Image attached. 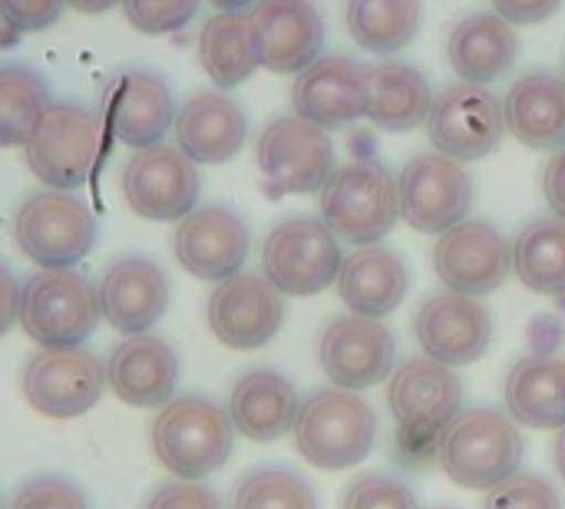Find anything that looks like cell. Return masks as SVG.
Instances as JSON below:
<instances>
[{
    "instance_id": "cell-1",
    "label": "cell",
    "mask_w": 565,
    "mask_h": 509,
    "mask_svg": "<svg viewBox=\"0 0 565 509\" xmlns=\"http://www.w3.org/2000/svg\"><path fill=\"white\" fill-rule=\"evenodd\" d=\"M437 460L457 487L487 494L520 474L523 434L510 414L497 407H470L440 431Z\"/></svg>"
},
{
    "instance_id": "cell-2",
    "label": "cell",
    "mask_w": 565,
    "mask_h": 509,
    "mask_svg": "<svg viewBox=\"0 0 565 509\" xmlns=\"http://www.w3.org/2000/svg\"><path fill=\"white\" fill-rule=\"evenodd\" d=\"M156 460L179 480H202L225 467L235 444L228 411L205 394H182L162 404L149 431Z\"/></svg>"
},
{
    "instance_id": "cell-3",
    "label": "cell",
    "mask_w": 565,
    "mask_h": 509,
    "mask_svg": "<svg viewBox=\"0 0 565 509\" xmlns=\"http://www.w3.org/2000/svg\"><path fill=\"white\" fill-rule=\"evenodd\" d=\"M377 414L358 394L328 388L311 394L295 417V447L318 470H351L371 457L377 444Z\"/></svg>"
},
{
    "instance_id": "cell-4",
    "label": "cell",
    "mask_w": 565,
    "mask_h": 509,
    "mask_svg": "<svg viewBox=\"0 0 565 509\" xmlns=\"http://www.w3.org/2000/svg\"><path fill=\"white\" fill-rule=\"evenodd\" d=\"M321 222L351 245H377L401 219L397 179L381 159L338 166L318 192Z\"/></svg>"
},
{
    "instance_id": "cell-5",
    "label": "cell",
    "mask_w": 565,
    "mask_h": 509,
    "mask_svg": "<svg viewBox=\"0 0 565 509\" xmlns=\"http://www.w3.org/2000/svg\"><path fill=\"white\" fill-rule=\"evenodd\" d=\"M103 149L99 116L76 103H50L23 152L30 172L46 189L76 192L89 182Z\"/></svg>"
},
{
    "instance_id": "cell-6",
    "label": "cell",
    "mask_w": 565,
    "mask_h": 509,
    "mask_svg": "<svg viewBox=\"0 0 565 509\" xmlns=\"http://www.w3.org/2000/svg\"><path fill=\"white\" fill-rule=\"evenodd\" d=\"M99 318L96 288L73 268H43L20 288L17 321L40 348H83Z\"/></svg>"
},
{
    "instance_id": "cell-7",
    "label": "cell",
    "mask_w": 565,
    "mask_h": 509,
    "mask_svg": "<svg viewBox=\"0 0 565 509\" xmlns=\"http://www.w3.org/2000/svg\"><path fill=\"white\" fill-rule=\"evenodd\" d=\"M255 162L271 199L321 192L338 169L328 129L301 116L271 119L255 142Z\"/></svg>"
},
{
    "instance_id": "cell-8",
    "label": "cell",
    "mask_w": 565,
    "mask_h": 509,
    "mask_svg": "<svg viewBox=\"0 0 565 509\" xmlns=\"http://www.w3.org/2000/svg\"><path fill=\"white\" fill-rule=\"evenodd\" d=\"M338 235L315 215H291L278 222L262 245V275L291 298L321 295L341 272Z\"/></svg>"
},
{
    "instance_id": "cell-9",
    "label": "cell",
    "mask_w": 565,
    "mask_h": 509,
    "mask_svg": "<svg viewBox=\"0 0 565 509\" xmlns=\"http://www.w3.org/2000/svg\"><path fill=\"white\" fill-rule=\"evenodd\" d=\"M13 235L40 268H73L96 245V215L76 192L43 189L17 209Z\"/></svg>"
},
{
    "instance_id": "cell-10",
    "label": "cell",
    "mask_w": 565,
    "mask_h": 509,
    "mask_svg": "<svg viewBox=\"0 0 565 509\" xmlns=\"http://www.w3.org/2000/svg\"><path fill=\"white\" fill-rule=\"evenodd\" d=\"M397 202L401 219L424 232L444 235L447 229L460 225L473 205V182L463 162L430 149L417 152L397 179Z\"/></svg>"
},
{
    "instance_id": "cell-11",
    "label": "cell",
    "mask_w": 565,
    "mask_h": 509,
    "mask_svg": "<svg viewBox=\"0 0 565 509\" xmlns=\"http://www.w3.org/2000/svg\"><path fill=\"white\" fill-rule=\"evenodd\" d=\"M424 126L434 149L457 162H477L490 156L507 132L503 103L490 93V86L477 83H457L434 96Z\"/></svg>"
},
{
    "instance_id": "cell-12",
    "label": "cell",
    "mask_w": 565,
    "mask_h": 509,
    "mask_svg": "<svg viewBox=\"0 0 565 509\" xmlns=\"http://www.w3.org/2000/svg\"><path fill=\"white\" fill-rule=\"evenodd\" d=\"M434 272L447 291L483 298L503 288L513 272V248L507 235L487 219H463L437 235Z\"/></svg>"
},
{
    "instance_id": "cell-13",
    "label": "cell",
    "mask_w": 565,
    "mask_h": 509,
    "mask_svg": "<svg viewBox=\"0 0 565 509\" xmlns=\"http://www.w3.org/2000/svg\"><path fill=\"white\" fill-rule=\"evenodd\" d=\"M199 169L179 146H146L122 169V195L139 219L179 222L199 202Z\"/></svg>"
},
{
    "instance_id": "cell-14",
    "label": "cell",
    "mask_w": 565,
    "mask_h": 509,
    "mask_svg": "<svg viewBox=\"0 0 565 509\" xmlns=\"http://www.w3.org/2000/svg\"><path fill=\"white\" fill-rule=\"evenodd\" d=\"M106 384L103 361L86 348H43L23 368V394L33 411L53 421L86 414Z\"/></svg>"
},
{
    "instance_id": "cell-15",
    "label": "cell",
    "mask_w": 565,
    "mask_h": 509,
    "mask_svg": "<svg viewBox=\"0 0 565 509\" xmlns=\"http://www.w3.org/2000/svg\"><path fill=\"white\" fill-rule=\"evenodd\" d=\"M209 328L235 351L265 348L285 325V295L255 272H238L209 295Z\"/></svg>"
},
{
    "instance_id": "cell-16",
    "label": "cell",
    "mask_w": 565,
    "mask_h": 509,
    "mask_svg": "<svg viewBox=\"0 0 565 509\" xmlns=\"http://www.w3.org/2000/svg\"><path fill=\"white\" fill-rule=\"evenodd\" d=\"M397 341L381 318L341 315L334 318L318 341L321 371L334 388L364 391L394 374Z\"/></svg>"
},
{
    "instance_id": "cell-17",
    "label": "cell",
    "mask_w": 565,
    "mask_h": 509,
    "mask_svg": "<svg viewBox=\"0 0 565 509\" xmlns=\"http://www.w3.org/2000/svg\"><path fill=\"white\" fill-rule=\"evenodd\" d=\"M414 338L427 358L463 368L480 361L493 344V315L480 298L440 291L430 295L414 315Z\"/></svg>"
},
{
    "instance_id": "cell-18",
    "label": "cell",
    "mask_w": 565,
    "mask_h": 509,
    "mask_svg": "<svg viewBox=\"0 0 565 509\" xmlns=\"http://www.w3.org/2000/svg\"><path fill=\"white\" fill-rule=\"evenodd\" d=\"M387 404L394 421L414 437L440 434L463 407V381L434 358H407L394 368Z\"/></svg>"
},
{
    "instance_id": "cell-19",
    "label": "cell",
    "mask_w": 565,
    "mask_h": 509,
    "mask_svg": "<svg viewBox=\"0 0 565 509\" xmlns=\"http://www.w3.org/2000/svg\"><path fill=\"white\" fill-rule=\"evenodd\" d=\"M172 248L189 275L202 282H225L242 272L252 235L238 212L225 205H202L179 219Z\"/></svg>"
},
{
    "instance_id": "cell-20",
    "label": "cell",
    "mask_w": 565,
    "mask_h": 509,
    "mask_svg": "<svg viewBox=\"0 0 565 509\" xmlns=\"http://www.w3.org/2000/svg\"><path fill=\"white\" fill-rule=\"evenodd\" d=\"M252 26L262 50V66L271 73H301L324 50V17L311 0H258Z\"/></svg>"
},
{
    "instance_id": "cell-21",
    "label": "cell",
    "mask_w": 565,
    "mask_h": 509,
    "mask_svg": "<svg viewBox=\"0 0 565 509\" xmlns=\"http://www.w3.org/2000/svg\"><path fill=\"white\" fill-rule=\"evenodd\" d=\"M364 73L367 66L344 53L315 60L308 70L295 76L291 86L295 116L328 132L364 119Z\"/></svg>"
},
{
    "instance_id": "cell-22",
    "label": "cell",
    "mask_w": 565,
    "mask_h": 509,
    "mask_svg": "<svg viewBox=\"0 0 565 509\" xmlns=\"http://www.w3.org/2000/svg\"><path fill=\"white\" fill-rule=\"evenodd\" d=\"M99 315L122 335H146L169 305V278L166 272L142 255L116 258L96 288Z\"/></svg>"
},
{
    "instance_id": "cell-23",
    "label": "cell",
    "mask_w": 565,
    "mask_h": 509,
    "mask_svg": "<svg viewBox=\"0 0 565 509\" xmlns=\"http://www.w3.org/2000/svg\"><path fill=\"white\" fill-rule=\"evenodd\" d=\"M106 384L129 407H162L179 388V354L156 335H126L106 361Z\"/></svg>"
},
{
    "instance_id": "cell-24",
    "label": "cell",
    "mask_w": 565,
    "mask_h": 509,
    "mask_svg": "<svg viewBox=\"0 0 565 509\" xmlns=\"http://www.w3.org/2000/svg\"><path fill=\"white\" fill-rule=\"evenodd\" d=\"M175 142L195 166H222L238 156L248 139L242 106L222 89L195 93L175 109Z\"/></svg>"
},
{
    "instance_id": "cell-25",
    "label": "cell",
    "mask_w": 565,
    "mask_h": 509,
    "mask_svg": "<svg viewBox=\"0 0 565 509\" xmlns=\"http://www.w3.org/2000/svg\"><path fill=\"white\" fill-rule=\"evenodd\" d=\"M338 295L351 308V315L364 318H387L394 315L411 288V268L397 252L387 245H358L344 255L338 272Z\"/></svg>"
},
{
    "instance_id": "cell-26",
    "label": "cell",
    "mask_w": 565,
    "mask_h": 509,
    "mask_svg": "<svg viewBox=\"0 0 565 509\" xmlns=\"http://www.w3.org/2000/svg\"><path fill=\"white\" fill-rule=\"evenodd\" d=\"M520 36L497 10H477L454 23L447 36V60L460 83L490 86L516 63Z\"/></svg>"
},
{
    "instance_id": "cell-27",
    "label": "cell",
    "mask_w": 565,
    "mask_h": 509,
    "mask_svg": "<svg viewBox=\"0 0 565 509\" xmlns=\"http://www.w3.org/2000/svg\"><path fill=\"white\" fill-rule=\"evenodd\" d=\"M434 106L430 79L407 60H381L364 73V116L384 132H411Z\"/></svg>"
},
{
    "instance_id": "cell-28",
    "label": "cell",
    "mask_w": 565,
    "mask_h": 509,
    "mask_svg": "<svg viewBox=\"0 0 565 509\" xmlns=\"http://www.w3.org/2000/svg\"><path fill=\"white\" fill-rule=\"evenodd\" d=\"M175 123V99L162 76L149 70H129L116 79L109 96V126L122 146H156Z\"/></svg>"
},
{
    "instance_id": "cell-29",
    "label": "cell",
    "mask_w": 565,
    "mask_h": 509,
    "mask_svg": "<svg viewBox=\"0 0 565 509\" xmlns=\"http://www.w3.org/2000/svg\"><path fill=\"white\" fill-rule=\"evenodd\" d=\"M228 417L235 431L255 444H271L295 427L298 394L291 381L271 368L245 371L228 394Z\"/></svg>"
},
{
    "instance_id": "cell-30",
    "label": "cell",
    "mask_w": 565,
    "mask_h": 509,
    "mask_svg": "<svg viewBox=\"0 0 565 509\" xmlns=\"http://www.w3.org/2000/svg\"><path fill=\"white\" fill-rule=\"evenodd\" d=\"M503 119L513 139L530 149H563L565 146V76L526 73L513 79L503 99Z\"/></svg>"
},
{
    "instance_id": "cell-31",
    "label": "cell",
    "mask_w": 565,
    "mask_h": 509,
    "mask_svg": "<svg viewBox=\"0 0 565 509\" xmlns=\"http://www.w3.org/2000/svg\"><path fill=\"white\" fill-rule=\"evenodd\" d=\"M507 411L516 424L536 431L565 427V361L530 354L513 364L507 378Z\"/></svg>"
},
{
    "instance_id": "cell-32",
    "label": "cell",
    "mask_w": 565,
    "mask_h": 509,
    "mask_svg": "<svg viewBox=\"0 0 565 509\" xmlns=\"http://www.w3.org/2000/svg\"><path fill=\"white\" fill-rule=\"evenodd\" d=\"M199 60L209 79L222 89L245 83L262 66L258 36L248 13H215L199 33Z\"/></svg>"
},
{
    "instance_id": "cell-33",
    "label": "cell",
    "mask_w": 565,
    "mask_h": 509,
    "mask_svg": "<svg viewBox=\"0 0 565 509\" xmlns=\"http://www.w3.org/2000/svg\"><path fill=\"white\" fill-rule=\"evenodd\" d=\"M513 272L536 295H565V222L533 219L513 238Z\"/></svg>"
},
{
    "instance_id": "cell-34",
    "label": "cell",
    "mask_w": 565,
    "mask_h": 509,
    "mask_svg": "<svg viewBox=\"0 0 565 509\" xmlns=\"http://www.w3.org/2000/svg\"><path fill=\"white\" fill-rule=\"evenodd\" d=\"M344 20L361 50L394 56L420 30V0H348Z\"/></svg>"
},
{
    "instance_id": "cell-35",
    "label": "cell",
    "mask_w": 565,
    "mask_h": 509,
    "mask_svg": "<svg viewBox=\"0 0 565 509\" xmlns=\"http://www.w3.org/2000/svg\"><path fill=\"white\" fill-rule=\"evenodd\" d=\"M50 106L46 79L30 66H0V146H26L43 109Z\"/></svg>"
},
{
    "instance_id": "cell-36",
    "label": "cell",
    "mask_w": 565,
    "mask_h": 509,
    "mask_svg": "<svg viewBox=\"0 0 565 509\" xmlns=\"http://www.w3.org/2000/svg\"><path fill=\"white\" fill-rule=\"evenodd\" d=\"M232 509H318L311 484L288 467H258L235 487Z\"/></svg>"
},
{
    "instance_id": "cell-37",
    "label": "cell",
    "mask_w": 565,
    "mask_h": 509,
    "mask_svg": "<svg viewBox=\"0 0 565 509\" xmlns=\"http://www.w3.org/2000/svg\"><path fill=\"white\" fill-rule=\"evenodd\" d=\"M341 509H420V503H417V494L407 487V480L377 470V474L358 477L348 487Z\"/></svg>"
},
{
    "instance_id": "cell-38",
    "label": "cell",
    "mask_w": 565,
    "mask_h": 509,
    "mask_svg": "<svg viewBox=\"0 0 565 509\" xmlns=\"http://www.w3.org/2000/svg\"><path fill=\"white\" fill-rule=\"evenodd\" d=\"M119 3L129 26L149 36L182 30L199 10V0H119Z\"/></svg>"
},
{
    "instance_id": "cell-39",
    "label": "cell",
    "mask_w": 565,
    "mask_h": 509,
    "mask_svg": "<svg viewBox=\"0 0 565 509\" xmlns=\"http://www.w3.org/2000/svg\"><path fill=\"white\" fill-rule=\"evenodd\" d=\"M483 509H563L556 487L533 474H513L510 480L487 490Z\"/></svg>"
},
{
    "instance_id": "cell-40",
    "label": "cell",
    "mask_w": 565,
    "mask_h": 509,
    "mask_svg": "<svg viewBox=\"0 0 565 509\" xmlns=\"http://www.w3.org/2000/svg\"><path fill=\"white\" fill-rule=\"evenodd\" d=\"M10 509H89V507H86L83 490H79L73 480L46 474V477H33V480H26V484L17 490V497H13Z\"/></svg>"
},
{
    "instance_id": "cell-41",
    "label": "cell",
    "mask_w": 565,
    "mask_h": 509,
    "mask_svg": "<svg viewBox=\"0 0 565 509\" xmlns=\"http://www.w3.org/2000/svg\"><path fill=\"white\" fill-rule=\"evenodd\" d=\"M66 0H0V23L13 33H36L60 20Z\"/></svg>"
},
{
    "instance_id": "cell-42",
    "label": "cell",
    "mask_w": 565,
    "mask_h": 509,
    "mask_svg": "<svg viewBox=\"0 0 565 509\" xmlns=\"http://www.w3.org/2000/svg\"><path fill=\"white\" fill-rule=\"evenodd\" d=\"M146 509H222L218 497L202 487L199 480H175V484H166L159 487Z\"/></svg>"
},
{
    "instance_id": "cell-43",
    "label": "cell",
    "mask_w": 565,
    "mask_h": 509,
    "mask_svg": "<svg viewBox=\"0 0 565 509\" xmlns=\"http://www.w3.org/2000/svg\"><path fill=\"white\" fill-rule=\"evenodd\" d=\"M490 3H493V10H497L503 20H510L513 26L543 23V20H550V17L563 7V0H490Z\"/></svg>"
},
{
    "instance_id": "cell-44",
    "label": "cell",
    "mask_w": 565,
    "mask_h": 509,
    "mask_svg": "<svg viewBox=\"0 0 565 509\" xmlns=\"http://www.w3.org/2000/svg\"><path fill=\"white\" fill-rule=\"evenodd\" d=\"M543 195H546L553 215L565 222V146L550 156V162L543 169Z\"/></svg>"
},
{
    "instance_id": "cell-45",
    "label": "cell",
    "mask_w": 565,
    "mask_h": 509,
    "mask_svg": "<svg viewBox=\"0 0 565 509\" xmlns=\"http://www.w3.org/2000/svg\"><path fill=\"white\" fill-rule=\"evenodd\" d=\"M20 315V285L7 265H0V335L10 331V325Z\"/></svg>"
},
{
    "instance_id": "cell-46",
    "label": "cell",
    "mask_w": 565,
    "mask_h": 509,
    "mask_svg": "<svg viewBox=\"0 0 565 509\" xmlns=\"http://www.w3.org/2000/svg\"><path fill=\"white\" fill-rule=\"evenodd\" d=\"M119 0H66V7L79 10V13H106L109 7H116Z\"/></svg>"
},
{
    "instance_id": "cell-47",
    "label": "cell",
    "mask_w": 565,
    "mask_h": 509,
    "mask_svg": "<svg viewBox=\"0 0 565 509\" xmlns=\"http://www.w3.org/2000/svg\"><path fill=\"white\" fill-rule=\"evenodd\" d=\"M212 7H218V13H245L252 10L258 0H209Z\"/></svg>"
},
{
    "instance_id": "cell-48",
    "label": "cell",
    "mask_w": 565,
    "mask_h": 509,
    "mask_svg": "<svg viewBox=\"0 0 565 509\" xmlns=\"http://www.w3.org/2000/svg\"><path fill=\"white\" fill-rule=\"evenodd\" d=\"M553 457H556V470H559V477L565 480V427L559 431L556 444H553Z\"/></svg>"
},
{
    "instance_id": "cell-49",
    "label": "cell",
    "mask_w": 565,
    "mask_h": 509,
    "mask_svg": "<svg viewBox=\"0 0 565 509\" xmlns=\"http://www.w3.org/2000/svg\"><path fill=\"white\" fill-rule=\"evenodd\" d=\"M0 509H3V500H0Z\"/></svg>"
}]
</instances>
